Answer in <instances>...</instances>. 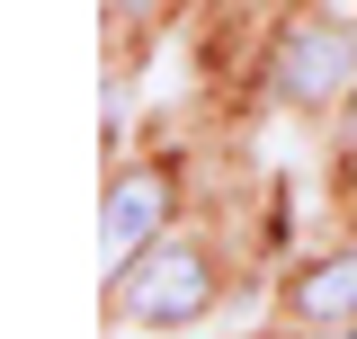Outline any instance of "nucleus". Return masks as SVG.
<instances>
[{
  "mask_svg": "<svg viewBox=\"0 0 357 339\" xmlns=\"http://www.w3.org/2000/svg\"><path fill=\"white\" fill-rule=\"evenodd\" d=\"M116 9H126V18H143V9H161V0H116Z\"/></svg>",
  "mask_w": 357,
  "mask_h": 339,
  "instance_id": "nucleus-5",
  "label": "nucleus"
},
{
  "mask_svg": "<svg viewBox=\"0 0 357 339\" xmlns=\"http://www.w3.org/2000/svg\"><path fill=\"white\" fill-rule=\"evenodd\" d=\"M295 303H304L312 322H357V250H340V259H321V268H304Z\"/></svg>",
  "mask_w": 357,
  "mask_h": 339,
  "instance_id": "nucleus-4",
  "label": "nucleus"
},
{
  "mask_svg": "<svg viewBox=\"0 0 357 339\" xmlns=\"http://www.w3.org/2000/svg\"><path fill=\"white\" fill-rule=\"evenodd\" d=\"M161 206H170V179H161V170H126V179L107 188V214H98V259L126 268V259L161 232Z\"/></svg>",
  "mask_w": 357,
  "mask_h": 339,
  "instance_id": "nucleus-3",
  "label": "nucleus"
},
{
  "mask_svg": "<svg viewBox=\"0 0 357 339\" xmlns=\"http://www.w3.org/2000/svg\"><path fill=\"white\" fill-rule=\"evenodd\" d=\"M268 72H277V98L331 107V98L357 81V27H340V18H304V27H286V45H277Z\"/></svg>",
  "mask_w": 357,
  "mask_h": 339,
  "instance_id": "nucleus-1",
  "label": "nucleus"
},
{
  "mask_svg": "<svg viewBox=\"0 0 357 339\" xmlns=\"http://www.w3.org/2000/svg\"><path fill=\"white\" fill-rule=\"evenodd\" d=\"M321 339H357V331H321Z\"/></svg>",
  "mask_w": 357,
  "mask_h": 339,
  "instance_id": "nucleus-6",
  "label": "nucleus"
},
{
  "mask_svg": "<svg viewBox=\"0 0 357 339\" xmlns=\"http://www.w3.org/2000/svg\"><path fill=\"white\" fill-rule=\"evenodd\" d=\"M126 322H197L206 303H215V268L206 250H188V241H161L152 259H134L126 268Z\"/></svg>",
  "mask_w": 357,
  "mask_h": 339,
  "instance_id": "nucleus-2",
  "label": "nucleus"
}]
</instances>
